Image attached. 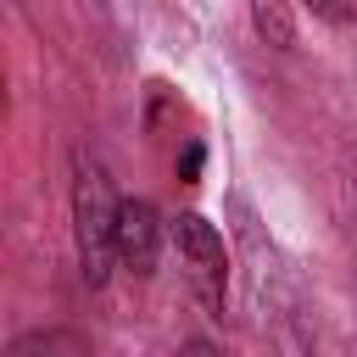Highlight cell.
<instances>
[{
    "label": "cell",
    "instance_id": "6da1fadb",
    "mask_svg": "<svg viewBox=\"0 0 357 357\" xmlns=\"http://www.w3.org/2000/svg\"><path fill=\"white\" fill-rule=\"evenodd\" d=\"M117 195L112 178L95 156H73V240H78V268L84 284H106L112 262H117Z\"/></svg>",
    "mask_w": 357,
    "mask_h": 357
},
{
    "label": "cell",
    "instance_id": "7a4b0ae2",
    "mask_svg": "<svg viewBox=\"0 0 357 357\" xmlns=\"http://www.w3.org/2000/svg\"><path fill=\"white\" fill-rule=\"evenodd\" d=\"M173 245L184 262V279L195 290V301L206 312H223V290H229V257H223V234L201 218V212H178L173 218Z\"/></svg>",
    "mask_w": 357,
    "mask_h": 357
},
{
    "label": "cell",
    "instance_id": "3957f363",
    "mask_svg": "<svg viewBox=\"0 0 357 357\" xmlns=\"http://www.w3.org/2000/svg\"><path fill=\"white\" fill-rule=\"evenodd\" d=\"M156 257H162V218L151 201H123L117 206V262L139 279L156 273Z\"/></svg>",
    "mask_w": 357,
    "mask_h": 357
},
{
    "label": "cell",
    "instance_id": "277c9868",
    "mask_svg": "<svg viewBox=\"0 0 357 357\" xmlns=\"http://www.w3.org/2000/svg\"><path fill=\"white\" fill-rule=\"evenodd\" d=\"M251 22H257V33L268 39V45H290L296 39V22H290V6L284 0H251Z\"/></svg>",
    "mask_w": 357,
    "mask_h": 357
},
{
    "label": "cell",
    "instance_id": "5b68a950",
    "mask_svg": "<svg viewBox=\"0 0 357 357\" xmlns=\"http://www.w3.org/2000/svg\"><path fill=\"white\" fill-rule=\"evenodd\" d=\"M28 351H84V340L78 335H22L11 346V357H28Z\"/></svg>",
    "mask_w": 357,
    "mask_h": 357
},
{
    "label": "cell",
    "instance_id": "8992f818",
    "mask_svg": "<svg viewBox=\"0 0 357 357\" xmlns=\"http://www.w3.org/2000/svg\"><path fill=\"white\" fill-rule=\"evenodd\" d=\"M312 17H324V22H335V28H346V22H357V0H301Z\"/></svg>",
    "mask_w": 357,
    "mask_h": 357
},
{
    "label": "cell",
    "instance_id": "52a82bcc",
    "mask_svg": "<svg viewBox=\"0 0 357 357\" xmlns=\"http://www.w3.org/2000/svg\"><path fill=\"white\" fill-rule=\"evenodd\" d=\"M201 162H206V145H201V139H190V145L178 151V178H184V184H195V178H201Z\"/></svg>",
    "mask_w": 357,
    "mask_h": 357
}]
</instances>
